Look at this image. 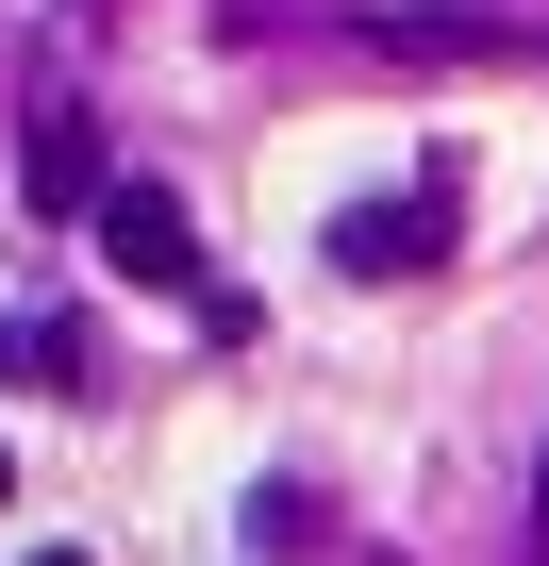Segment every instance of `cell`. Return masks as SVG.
<instances>
[{
	"mask_svg": "<svg viewBox=\"0 0 549 566\" xmlns=\"http://www.w3.org/2000/svg\"><path fill=\"white\" fill-rule=\"evenodd\" d=\"M0 483H18V467H0Z\"/></svg>",
	"mask_w": 549,
	"mask_h": 566,
	"instance_id": "8992f818",
	"label": "cell"
},
{
	"mask_svg": "<svg viewBox=\"0 0 549 566\" xmlns=\"http://www.w3.org/2000/svg\"><path fill=\"white\" fill-rule=\"evenodd\" d=\"M367 51H383V67H532V34H516V18H466V0H383Z\"/></svg>",
	"mask_w": 549,
	"mask_h": 566,
	"instance_id": "6da1fadb",
	"label": "cell"
},
{
	"mask_svg": "<svg viewBox=\"0 0 549 566\" xmlns=\"http://www.w3.org/2000/svg\"><path fill=\"white\" fill-rule=\"evenodd\" d=\"M433 250H450V200H433V184H416V200H367V217H334V266H350V283H416Z\"/></svg>",
	"mask_w": 549,
	"mask_h": 566,
	"instance_id": "3957f363",
	"label": "cell"
},
{
	"mask_svg": "<svg viewBox=\"0 0 549 566\" xmlns=\"http://www.w3.org/2000/svg\"><path fill=\"white\" fill-rule=\"evenodd\" d=\"M18 184H34V217H101V134H84V117H34Z\"/></svg>",
	"mask_w": 549,
	"mask_h": 566,
	"instance_id": "277c9868",
	"label": "cell"
},
{
	"mask_svg": "<svg viewBox=\"0 0 549 566\" xmlns=\"http://www.w3.org/2000/svg\"><path fill=\"white\" fill-rule=\"evenodd\" d=\"M532 566H549V467H532Z\"/></svg>",
	"mask_w": 549,
	"mask_h": 566,
	"instance_id": "5b68a950",
	"label": "cell"
},
{
	"mask_svg": "<svg viewBox=\"0 0 549 566\" xmlns=\"http://www.w3.org/2000/svg\"><path fill=\"white\" fill-rule=\"evenodd\" d=\"M101 250H117V283H200V217L167 184H101Z\"/></svg>",
	"mask_w": 549,
	"mask_h": 566,
	"instance_id": "7a4b0ae2",
	"label": "cell"
}]
</instances>
